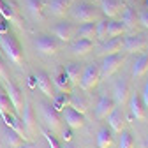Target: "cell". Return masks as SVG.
Masks as SVG:
<instances>
[{
  "label": "cell",
  "instance_id": "1",
  "mask_svg": "<svg viewBox=\"0 0 148 148\" xmlns=\"http://www.w3.org/2000/svg\"><path fill=\"white\" fill-rule=\"evenodd\" d=\"M0 51H4V55L14 64L23 62V49L20 41L16 39L12 34H0Z\"/></svg>",
  "mask_w": 148,
  "mask_h": 148
},
{
  "label": "cell",
  "instance_id": "2",
  "mask_svg": "<svg viewBox=\"0 0 148 148\" xmlns=\"http://www.w3.org/2000/svg\"><path fill=\"white\" fill-rule=\"evenodd\" d=\"M4 88H5V94L12 104V109H14V113L16 115H21L23 113V108H25V97L21 94V90L18 88L11 79H5L4 81Z\"/></svg>",
  "mask_w": 148,
  "mask_h": 148
},
{
  "label": "cell",
  "instance_id": "3",
  "mask_svg": "<svg viewBox=\"0 0 148 148\" xmlns=\"http://www.w3.org/2000/svg\"><path fill=\"white\" fill-rule=\"evenodd\" d=\"M123 60H125V55L122 51L115 53V55H106V57H102V64L99 65L101 78H108L113 72H116L120 69V65L123 64Z\"/></svg>",
  "mask_w": 148,
  "mask_h": 148
},
{
  "label": "cell",
  "instance_id": "4",
  "mask_svg": "<svg viewBox=\"0 0 148 148\" xmlns=\"http://www.w3.org/2000/svg\"><path fill=\"white\" fill-rule=\"evenodd\" d=\"M101 81V71H99V65L97 64H90L86 67H83V74H81V88L83 90H92L95 88L97 83Z\"/></svg>",
  "mask_w": 148,
  "mask_h": 148
},
{
  "label": "cell",
  "instance_id": "5",
  "mask_svg": "<svg viewBox=\"0 0 148 148\" xmlns=\"http://www.w3.org/2000/svg\"><path fill=\"white\" fill-rule=\"evenodd\" d=\"M71 12H72V18H74V20H76V21H83V23H86V21H94V20H97V18H99L95 7L90 5V4H86V2L76 4V5L72 7Z\"/></svg>",
  "mask_w": 148,
  "mask_h": 148
},
{
  "label": "cell",
  "instance_id": "6",
  "mask_svg": "<svg viewBox=\"0 0 148 148\" xmlns=\"http://www.w3.org/2000/svg\"><path fill=\"white\" fill-rule=\"evenodd\" d=\"M35 46L42 55H55L60 49V41L55 35H39L35 41Z\"/></svg>",
  "mask_w": 148,
  "mask_h": 148
},
{
  "label": "cell",
  "instance_id": "7",
  "mask_svg": "<svg viewBox=\"0 0 148 148\" xmlns=\"http://www.w3.org/2000/svg\"><path fill=\"white\" fill-rule=\"evenodd\" d=\"M62 115L65 118V123L71 127V129H79L83 127L85 123V113H81V111L78 109H74L72 106H67L62 109Z\"/></svg>",
  "mask_w": 148,
  "mask_h": 148
},
{
  "label": "cell",
  "instance_id": "8",
  "mask_svg": "<svg viewBox=\"0 0 148 148\" xmlns=\"http://www.w3.org/2000/svg\"><path fill=\"white\" fill-rule=\"evenodd\" d=\"M0 16L5 18L9 23H14L18 28H23V21H21L20 14H18V11L14 9L12 4L5 2V0H0Z\"/></svg>",
  "mask_w": 148,
  "mask_h": 148
},
{
  "label": "cell",
  "instance_id": "9",
  "mask_svg": "<svg viewBox=\"0 0 148 148\" xmlns=\"http://www.w3.org/2000/svg\"><path fill=\"white\" fill-rule=\"evenodd\" d=\"M53 35L57 37L60 42H69V41H72V37L76 35V27H74L72 23L62 21V23H58L53 28Z\"/></svg>",
  "mask_w": 148,
  "mask_h": 148
},
{
  "label": "cell",
  "instance_id": "10",
  "mask_svg": "<svg viewBox=\"0 0 148 148\" xmlns=\"http://www.w3.org/2000/svg\"><path fill=\"white\" fill-rule=\"evenodd\" d=\"M146 39L143 35H129L123 39V49L127 53H139V51H145L146 48Z\"/></svg>",
  "mask_w": 148,
  "mask_h": 148
},
{
  "label": "cell",
  "instance_id": "11",
  "mask_svg": "<svg viewBox=\"0 0 148 148\" xmlns=\"http://www.w3.org/2000/svg\"><path fill=\"white\" fill-rule=\"evenodd\" d=\"M122 48H123V39H122V35L109 37L108 41L102 42L99 55H101V57H106V55H115V53H120Z\"/></svg>",
  "mask_w": 148,
  "mask_h": 148
},
{
  "label": "cell",
  "instance_id": "12",
  "mask_svg": "<svg viewBox=\"0 0 148 148\" xmlns=\"http://www.w3.org/2000/svg\"><path fill=\"white\" fill-rule=\"evenodd\" d=\"M34 79H35V86L39 88L46 97H51V99H53V90H51L53 81H51V76H49V74H46L44 71H39V72L34 74Z\"/></svg>",
  "mask_w": 148,
  "mask_h": 148
},
{
  "label": "cell",
  "instance_id": "13",
  "mask_svg": "<svg viewBox=\"0 0 148 148\" xmlns=\"http://www.w3.org/2000/svg\"><path fill=\"white\" fill-rule=\"evenodd\" d=\"M116 108V102L111 97H101L95 108V116L97 118H108V115Z\"/></svg>",
  "mask_w": 148,
  "mask_h": 148
},
{
  "label": "cell",
  "instance_id": "14",
  "mask_svg": "<svg viewBox=\"0 0 148 148\" xmlns=\"http://www.w3.org/2000/svg\"><path fill=\"white\" fill-rule=\"evenodd\" d=\"M65 74H67V78L71 81V85H79L81 81V74H83V65L78 64V62H71L64 67Z\"/></svg>",
  "mask_w": 148,
  "mask_h": 148
},
{
  "label": "cell",
  "instance_id": "15",
  "mask_svg": "<svg viewBox=\"0 0 148 148\" xmlns=\"http://www.w3.org/2000/svg\"><path fill=\"white\" fill-rule=\"evenodd\" d=\"M108 123H109V127L113 129V131L122 132V131H123V127H125V115L122 113L120 109L115 108V109L108 115Z\"/></svg>",
  "mask_w": 148,
  "mask_h": 148
},
{
  "label": "cell",
  "instance_id": "16",
  "mask_svg": "<svg viewBox=\"0 0 148 148\" xmlns=\"http://www.w3.org/2000/svg\"><path fill=\"white\" fill-rule=\"evenodd\" d=\"M129 108H131V113L136 120H145L146 118V108L141 101L139 95H132L131 97V102H129Z\"/></svg>",
  "mask_w": 148,
  "mask_h": 148
},
{
  "label": "cell",
  "instance_id": "17",
  "mask_svg": "<svg viewBox=\"0 0 148 148\" xmlns=\"http://www.w3.org/2000/svg\"><path fill=\"white\" fill-rule=\"evenodd\" d=\"M122 7H123L122 0H101V9L108 18H115Z\"/></svg>",
  "mask_w": 148,
  "mask_h": 148
},
{
  "label": "cell",
  "instance_id": "18",
  "mask_svg": "<svg viewBox=\"0 0 148 148\" xmlns=\"http://www.w3.org/2000/svg\"><path fill=\"white\" fill-rule=\"evenodd\" d=\"M92 49H94V41H90V39H78V41H74L72 46H71V51L74 55H78V57L88 55Z\"/></svg>",
  "mask_w": 148,
  "mask_h": 148
},
{
  "label": "cell",
  "instance_id": "19",
  "mask_svg": "<svg viewBox=\"0 0 148 148\" xmlns=\"http://www.w3.org/2000/svg\"><path fill=\"white\" fill-rule=\"evenodd\" d=\"M41 106H42V115H44V118H46L48 125H49V127H53V129H57V127H58V122H60L58 111L55 109L51 104H41Z\"/></svg>",
  "mask_w": 148,
  "mask_h": 148
},
{
  "label": "cell",
  "instance_id": "20",
  "mask_svg": "<svg viewBox=\"0 0 148 148\" xmlns=\"http://www.w3.org/2000/svg\"><path fill=\"white\" fill-rule=\"evenodd\" d=\"M113 94H115L113 101L116 104H125V101L129 97V83L127 81H118L113 88Z\"/></svg>",
  "mask_w": 148,
  "mask_h": 148
},
{
  "label": "cell",
  "instance_id": "21",
  "mask_svg": "<svg viewBox=\"0 0 148 148\" xmlns=\"http://www.w3.org/2000/svg\"><path fill=\"white\" fill-rule=\"evenodd\" d=\"M76 35H78V39H90V41H94V37H95V23L94 21L83 23L79 28H76Z\"/></svg>",
  "mask_w": 148,
  "mask_h": 148
},
{
  "label": "cell",
  "instance_id": "22",
  "mask_svg": "<svg viewBox=\"0 0 148 148\" xmlns=\"http://www.w3.org/2000/svg\"><path fill=\"white\" fill-rule=\"evenodd\" d=\"M51 81L57 85L58 90H62V92H69V90H71V81H69V78H67V74H65L64 69H57V72H55V78H53Z\"/></svg>",
  "mask_w": 148,
  "mask_h": 148
},
{
  "label": "cell",
  "instance_id": "23",
  "mask_svg": "<svg viewBox=\"0 0 148 148\" xmlns=\"http://www.w3.org/2000/svg\"><path fill=\"white\" fill-rule=\"evenodd\" d=\"M122 23L125 25V28H136V25L139 23L136 9L127 7V9L123 11V14H122Z\"/></svg>",
  "mask_w": 148,
  "mask_h": 148
},
{
  "label": "cell",
  "instance_id": "24",
  "mask_svg": "<svg viewBox=\"0 0 148 148\" xmlns=\"http://www.w3.org/2000/svg\"><path fill=\"white\" fill-rule=\"evenodd\" d=\"M71 7V0H51L49 2V11L55 16H64Z\"/></svg>",
  "mask_w": 148,
  "mask_h": 148
},
{
  "label": "cell",
  "instance_id": "25",
  "mask_svg": "<svg viewBox=\"0 0 148 148\" xmlns=\"http://www.w3.org/2000/svg\"><path fill=\"white\" fill-rule=\"evenodd\" d=\"M28 12L35 18V20H41L42 12H44V2L42 0H25Z\"/></svg>",
  "mask_w": 148,
  "mask_h": 148
},
{
  "label": "cell",
  "instance_id": "26",
  "mask_svg": "<svg viewBox=\"0 0 148 148\" xmlns=\"http://www.w3.org/2000/svg\"><path fill=\"white\" fill-rule=\"evenodd\" d=\"M146 71H148V55H141L139 58H136V62L132 65V76L141 78Z\"/></svg>",
  "mask_w": 148,
  "mask_h": 148
},
{
  "label": "cell",
  "instance_id": "27",
  "mask_svg": "<svg viewBox=\"0 0 148 148\" xmlns=\"http://www.w3.org/2000/svg\"><path fill=\"white\" fill-rule=\"evenodd\" d=\"M97 145H99V148H111V145H113V134H111V131L108 127H102L99 131Z\"/></svg>",
  "mask_w": 148,
  "mask_h": 148
},
{
  "label": "cell",
  "instance_id": "28",
  "mask_svg": "<svg viewBox=\"0 0 148 148\" xmlns=\"http://www.w3.org/2000/svg\"><path fill=\"white\" fill-rule=\"evenodd\" d=\"M23 127H25V132H32L34 131V125H35V116H34V111L30 106H25L23 108Z\"/></svg>",
  "mask_w": 148,
  "mask_h": 148
},
{
  "label": "cell",
  "instance_id": "29",
  "mask_svg": "<svg viewBox=\"0 0 148 148\" xmlns=\"http://www.w3.org/2000/svg\"><path fill=\"white\" fill-rule=\"evenodd\" d=\"M125 25L118 20H113V21H108V32H106V37H116V35H122L125 32Z\"/></svg>",
  "mask_w": 148,
  "mask_h": 148
},
{
  "label": "cell",
  "instance_id": "30",
  "mask_svg": "<svg viewBox=\"0 0 148 148\" xmlns=\"http://www.w3.org/2000/svg\"><path fill=\"white\" fill-rule=\"evenodd\" d=\"M69 101H71V95L67 94V92H65V94H58V95H53V104L51 106L60 113L64 108L69 106Z\"/></svg>",
  "mask_w": 148,
  "mask_h": 148
},
{
  "label": "cell",
  "instance_id": "31",
  "mask_svg": "<svg viewBox=\"0 0 148 148\" xmlns=\"http://www.w3.org/2000/svg\"><path fill=\"white\" fill-rule=\"evenodd\" d=\"M5 143H7L11 148H18V146L23 143V138L18 134L16 131H12V129L7 127V132H5Z\"/></svg>",
  "mask_w": 148,
  "mask_h": 148
},
{
  "label": "cell",
  "instance_id": "32",
  "mask_svg": "<svg viewBox=\"0 0 148 148\" xmlns=\"http://www.w3.org/2000/svg\"><path fill=\"white\" fill-rule=\"evenodd\" d=\"M69 106H72L74 109L81 111V113H85V111L88 109V102H86V99H85V97H81V95H71Z\"/></svg>",
  "mask_w": 148,
  "mask_h": 148
},
{
  "label": "cell",
  "instance_id": "33",
  "mask_svg": "<svg viewBox=\"0 0 148 148\" xmlns=\"http://www.w3.org/2000/svg\"><path fill=\"white\" fill-rule=\"evenodd\" d=\"M118 148H134V138H132L131 132H127V131H122V132H120Z\"/></svg>",
  "mask_w": 148,
  "mask_h": 148
},
{
  "label": "cell",
  "instance_id": "34",
  "mask_svg": "<svg viewBox=\"0 0 148 148\" xmlns=\"http://www.w3.org/2000/svg\"><path fill=\"white\" fill-rule=\"evenodd\" d=\"M106 32H108V20H99L95 23V37L101 41L106 39Z\"/></svg>",
  "mask_w": 148,
  "mask_h": 148
},
{
  "label": "cell",
  "instance_id": "35",
  "mask_svg": "<svg viewBox=\"0 0 148 148\" xmlns=\"http://www.w3.org/2000/svg\"><path fill=\"white\" fill-rule=\"evenodd\" d=\"M11 111H14L12 109V104H11V101H9V97H7V94H0V113H11Z\"/></svg>",
  "mask_w": 148,
  "mask_h": 148
},
{
  "label": "cell",
  "instance_id": "36",
  "mask_svg": "<svg viewBox=\"0 0 148 148\" xmlns=\"http://www.w3.org/2000/svg\"><path fill=\"white\" fill-rule=\"evenodd\" d=\"M41 134L44 136V139L48 141V145H49V148H62V145L58 143V139L57 138H55L53 134H49L48 131H44V129H42V131H41Z\"/></svg>",
  "mask_w": 148,
  "mask_h": 148
},
{
  "label": "cell",
  "instance_id": "37",
  "mask_svg": "<svg viewBox=\"0 0 148 148\" xmlns=\"http://www.w3.org/2000/svg\"><path fill=\"white\" fill-rule=\"evenodd\" d=\"M138 20H139V23H141L145 28H148V9L143 11L141 14H138Z\"/></svg>",
  "mask_w": 148,
  "mask_h": 148
},
{
  "label": "cell",
  "instance_id": "38",
  "mask_svg": "<svg viewBox=\"0 0 148 148\" xmlns=\"http://www.w3.org/2000/svg\"><path fill=\"white\" fill-rule=\"evenodd\" d=\"M141 101H143L145 108L148 109V81H146V83H145V86H143V94H141Z\"/></svg>",
  "mask_w": 148,
  "mask_h": 148
},
{
  "label": "cell",
  "instance_id": "39",
  "mask_svg": "<svg viewBox=\"0 0 148 148\" xmlns=\"http://www.w3.org/2000/svg\"><path fill=\"white\" fill-rule=\"evenodd\" d=\"M7 32H9V21L5 18H2L0 20V34H7Z\"/></svg>",
  "mask_w": 148,
  "mask_h": 148
},
{
  "label": "cell",
  "instance_id": "40",
  "mask_svg": "<svg viewBox=\"0 0 148 148\" xmlns=\"http://www.w3.org/2000/svg\"><path fill=\"white\" fill-rule=\"evenodd\" d=\"M0 78H2L4 81H5V79H9L7 72H5V67H4V60H2V55H0Z\"/></svg>",
  "mask_w": 148,
  "mask_h": 148
},
{
  "label": "cell",
  "instance_id": "41",
  "mask_svg": "<svg viewBox=\"0 0 148 148\" xmlns=\"http://www.w3.org/2000/svg\"><path fill=\"white\" fill-rule=\"evenodd\" d=\"M62 136H64V139H65V143L72 139V132H71V127H69V131H64V134H62Z\"/></svg>",
  "mask_w": 148,
  "mask_h": 148
},
{
  "label": "cell",
  "instance_id": "42",
  "mask_svg": "<svg viewBox=\"0 0 148 148\" xmlns=\"http://www.w3.org/2000/svg\"><path fill=\"white\" fill-rule=\"evenodd\" d=\"M18 148H37V146H35V145H32V143H21Z\"/></svg>",
  "mask_w": 148,
  "mask_h": 148
},
{
  "label": "cell",
  "instance_id": "43",
  "mask_svg": "<svg viewBox=\"0 0 148 148\" xmlns=\"http://www.w3.org/2000/svg\"><path fill=\"white\" fill-rule=\"evenodd\" d=\"M28 86H32V88L35 86V79H34V76H32V78H28Z\"/></svg>",
  "mask_w": 148,
  "mask_h": 148
},
{
  "label": "cell",
  "instance_id": "44",
  "mask_svg": "<svg viewBox=\"0 0 148 148\" xmlns=\"http://www.w3.org/2000/svg\"><path fill=\"white\" fill-rule=\"evenodd\" d=\"M62 148H74V146H72V145H71V143H69V141H67V143H65V145H64V146H62Z\"/></svg>",
  "mask_w": 148,
  "mask_h": 148
},
{
  "label": "cell",
  "instance_id": "45",
  "mask_svg": "<svg viewBox=\"0 0 148 148\" xmlns=\"http://www.w3.org/2000/svg\"><path fill=\"white\" fill-rule=\"evenodd\" d=\"M145 146L148 148V134H146V139H145Z\"/></svg>",
  "mask_w": 148,
  "mask_h": 148
},
{
  "label": "cell",
  "instance_id": "46",
  "mask_svg": "<svg viewBox=\"0 0 148 148\" xmlns=\"http://www.w3.org/2000/svg\"><path fill=\"white\" fill-rule=\"evenodd\" d=\"M0 94H2V86H0Z\"/></svg>",
  "mask_w": 148,
  "mask_h": 148
},
{
  "label": "cell",
  "instance_id": "47",
  "mask_svg": "<svg viewBox=\"0 0 148 148\" xmlns=\"http://www.w3.org/2000/svg\"><path fill=\"white\" fill-rule=\"evenodd\" d=\"M145 2H146V5H148V0H145Z\"/></svg>",
  "mask_w": 148,
  "mask_h": 148
}]
</instances>
